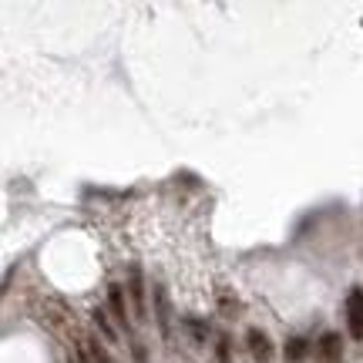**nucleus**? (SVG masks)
<instances>
[{"label": "nucleus", "instance_id": "obj_5", "mask_svg": "<svg viewBox=\"0 0 363 363\" xmlns=\"http://www.w3.org/2000/svg\"><path fill=\"white\" fill-rule=\"evenodd\" d=\"M249 353L256 363H272V340L262 330H249Z\"/></svg>", "mask_w": 363, "mask_h": 363}, {"label": "nucleus", "instance_id": "obj_9", "mask_svg": "<svg viewBox=\"0 0 363 363\" xmlns=\"http://www.w3.org/2000/svg\"><path fill=\"white\" fill-rule=\"evenodd\" d=\"M94 323H98V330H101L108 340H115V330H111V323L104 320V310H94Z\"/></svg>", "mask_w": 363, "mask_h": 363}, {"label": "nucleus", "instance_id": "obj_7", "mask_svg": "<svg viewBox=\"0 0 363 363\" xmlns=\"http://www.w3.org/2000/svg\"><path fill=\"white\" fill-rule=\"evenodd\" d=\"M306 350H310V343L303 337H296V340H289L286 343V360H293V363H299L303 357H306Z\"/></svg>", "mask_w": 363, "mask_h": 363}, {"label": "nucleus", "instance_id": "obj_3", "mask_svg": "<svg viewBox=\"0 0 363 363\" xmlns=\"http://www.w3.org/2000/svg\"><path fill=\"white\" fill-rule=\"evenodd\" d=\"M155 320H158L162 337L169 340L172 337V306H169V289H165L162 283L155 286Z\"/></svg>", "mask_w": 363, "mask_h": 363}, {"label": "nucleus", "instance_id": "obj_6", "mask_svg": "<svg viewBox=\"0 0 363 363\" xmlns=\"http://www.w3.org/2000/svg\"><path fill=\"white\" fill-rule=\"evenodd\" d=\"M108 306H111V313H115V320L121 323V330H128L131 333V316H128V306H125V296H121V286H111Z\"/></svg>", "mask_w": 363, "mask_h": 363}, {"label": "nucleus", "instance_id": "obj_10", "mask_svg": "<svg viewBox=\"0 0 363 363\" xmlns=\"http://www.w3.org/2000/svg\"><path fill=\"white\" fill-rule=\"evenodd\" d=\"M219 363H229V343L225 340L219 343Z\"/></svg>", "mask_w": 363, "mask_h": 363}, {"label": "nucleus", "instance_id": "obj_1", "mask_svg": "<svg viewBox=\"0 0 363 363\" xmlns=\"http://www.w3.org/2000/svg\"><path fill=\"white\" fill-rule=\"evenodd\" d=\"M347 330L353 340H363V289H350L347 296Z\"/></svg>", "mask_w": 363, "mask_h": 363}, {"label": "nucleus", "instance_id": "obj_8", "mask_svg": "<svg viewBox=\"0 0 363 363\" xmlns=\"http://www.w3.org/2000/svg\"><path fill=\"white\" fill-rule=\"evenodd\" d=\"M88 350H91V360H94V363H118L115 357H111V353H108V350L101 347V343H98V340H91Z\"/></svg>", "mask_w": 363, "mask_h": 363}, {"label": "nucleus", "instance_id": "obj_11", "mask_svg": "<svg viewBox=\"0 0 363 363\" xmlns=\"http://www.w3.org/2000/svg\"><path fill=\"white\" fill-rule=\"evenodd\" d=\"M81 363H94V360H88V357H81Z\"/></svg>", "mask_w": 363, "mask_h": 363}, {"label": "nucleus", "instance_id": "obj_2", "mask_svg": "<svg viewBox=\"0 0 363 363\" xmlns=\"http://www.w3.org/2000/svg\"><path fill=\"white\" fill-rule=\"evenodd\" d=\"M316 360L320 363H343V343L340 333H323L316 343Z\"/></svg>", "mask_w": 363, "mask_h": 363}, {"label": "nucleus", "instance_id": "obj_4", "mask_svg": "<svg viewBox=\"0 0 363 363\" xmlns=\"http://www.w3.org/2000/svg\"><path fill=\"white\" fill-rule=\"evenodd\" d=\"M128 293H131V310L142 320L145 316V279L138 266H131V272H128Z\"/></svg>", "mask_w": 363, "mask_h": 363}]
</instances>
